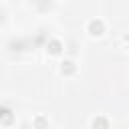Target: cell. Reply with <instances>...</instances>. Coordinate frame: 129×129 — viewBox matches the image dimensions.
Instances as JSON below:
<instances>
[{"instance_id":"1","label":"cell","mask_w":129,"mask_h":129,"mask_svg":"<svg viewBox=\"0 0 129 129\" xmlns=\"http://www.w3.org/2000/svg\"><path fill=\"white\" fill-rule=\"evenodd\" d=\"M87 32H89L91 36H101V34L105 32V22H103L101 18H91V20L87 22Z\"/></svg>"},{"instance_id":"2","label":"cell","mask_w":129,"mask_h":129,"mask_svg":"<svg viewBox=\"0 0 129 129\" xmlns=\"http://www.w3.org/2000/svg\"><path fill=\"white\" fill-rule=\"evenodd\" d=\"M44 48H46V52H48V54L58 56V54H62L64 44H62V40H58V38H48V40L44 42Z\"/></svg>"},{"instance_id":"3","label":"cell","mask_w":129,"mask_h":129,"mask_svg":"<svg viewBox=\"0 0 129 129\" xmlns=\"http://www.w3.org/2000/svg\"><path fill=\"white\" fill-rule=\"evenodd\" d=\"M14 123V111L6 105V103H0V125H12Z\"/></svg>"},{"instance_id":"4","label":"cell","mask_w":129,"mask_h":129,"mask_svg":"<svg viewBox=\"0 0 129 129\" xmlns=\"http://www.w3.org/2000/svg\"><path fill=\"white\" fill-rule=\"evenodd\" d=\"M109 127H111V123H109V119L105 115H97L91 121V129H109Z\"/></svg>"},{"instance_id":"5","label":"cell","mask_w":129,"mask_h":129,"mask_svg":"<svg viewBox=\"0 0 129 129\" xmlns=\"http://www.w3.org/2000/svg\"><path fill=\"white\" fill-rule=\"evenodd\" d=\"M60 73H62V75H67V77H71V75H75V73H77V64H75L73 60H69V58H67V60H62V62H60Z\"/></svg>"},{"instance_id":"6","label":"cell","mask_w":129,"mask_h":129,"mask_svg":"<svg viewBox=\"0 0 129 129\" xmlns=\"http://www.w3.org/2000/svg\"><path fill=\"white\" fill-rule=\"evenodd\" d=\"M32 123H34V129H48V117L44 115H36Z\"/></svg>"},{"instance_id":"7","label":"cell","mask_w":129,"mask_h":129,"mask_svg":"<svg viewBox=\"0 0 129 129\" xmlns=\"http://www.w3.org/2000/svg\"><path fill=\"white\" fill-rule=\"evenodd\" d=\"M2 22H4V12L0 10V24H2Z\"/></svg>"}]
</instances>
